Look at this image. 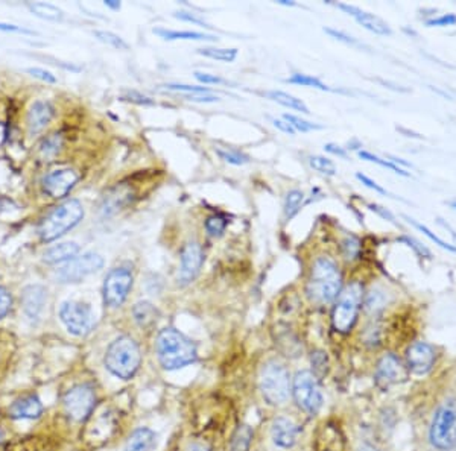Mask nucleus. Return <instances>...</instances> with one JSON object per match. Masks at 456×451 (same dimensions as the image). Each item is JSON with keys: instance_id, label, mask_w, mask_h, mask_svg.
<instances>
[{"instance_id": "f257e3e1", "label": "nucleus", "mask_w": 456, "mask_h": 451, "mask_svg": "<svg viewBox=\"0 0 456 451\" xmlns=\"http://www.w3.org/2000/svg\"><path fill=\"white\" fill-rule=\"evenodd\" d=\"M84 205L78 199H67L53 207L38 223L37 235L44 244L60 239L84 219Z\"/></svg>"}, {"instance_id": "f03ea898", "label": "nucleus", "mask_w": 456, "mask_h": 451, "mask_svg": "<svg viewBox=\"0 0 456 451\" xmlns=\"http://www.w3.org/2000/svg\"><path fill=\"white\" fill-rule=\"evenodd\" d=\"M342 289V277L338 264L329 257H318L312 266L310 280L307 283V296L316 304H327L339 296Z\"/></svg>"}, {"instance_id": "7ed1b4c3", "label": "nucleus", "mask_w": 456, "mask_h": 451, "mask_svg": "<svg viewBox=\"0 0 456 451\" xmlns=\"http://www.w3.org/2000/svg\"><path fill=\"white\" fill-rule=\"evenodd\" d=\"M157 354L164 369L175 371L194 364L196 360V346L177 330L164 328L157 337Z\"/></svg>"}, {"instance_id": "20e7f679", "label": "nucleus", "mask_w": 456, "mask_h": 451, "mask_svg": "<svg viewBox=\"0 0 456 451\" xmlns=\"http://www.w3.org/2000/svg\"><path fill=\"white\" fill-rule=\"evenodd\" d=\"M140 364V348L131 337L121 336L108 346L105 354V366L116 377L128 380L137 373Z\"/></svg>"}, {"instance_id": "39448f33", "label": "nucleus", "mask_w": 456, "mask_h": 451, "mask_svg": "<svg viewBox=\"0 0 456 451\" xmlns=\"http://www.w3.org/2000/svg\"><path fill=\"white\" fill-rule=\"evenodd\" d=\"M362 296V286L361 283H357V281L348 284L344 291H341L332 313V322L336 332L348 333L350 330L355 327L357 312L361 309Z\"/></svg>"}, {"instance_id": "423d86ee", "label": "nucleus", "mask_w": 456, "mask_h": 451, "mask_svg": "<svg viewBox=\"0 0 456 451\" xmlns=\"http://www.w3.org/2000/svg\"><path fill=\"white\" fill-rule=\"evenodd\" d=\"M430 442L438 450H450L456 445V401H446L439 407L430 425Z\"/></svg>"}, {"instance_id": "0eeeda50", "label": "nucleus", "mask_w": 456, "mask_h": 451, "mask_svg": "<svg viewBox=\"0 0 456 451\" xmlns=\"http://www.w3.org/2000/svg\"><path fill=\"white\" fill-rule=\"evenodd\" d=\"M260 389L269 405H283L289 397V373L278 361H268L260 375Z\"/></svg>"}, {"instance_id": "6e6552de", "label": "nucleus", "mask_w": 456, "mask_h": 451, "mask_svg": "<svg viewBox=\"0 0 456 451\" xmlns=\"http://www.w3.org/2000/svg\"><path fill=\"white\" fill-rule=\"evenodd\" d=\"M133 283H134L133 272L128 268L119 266V268L111 269L107 273L105 281H103V287H102L103 303H105V305H108L110 309L121 307L131 292Z\"/></svg>"}, {"instance_id": "1a4fd4ad", "label": "nucleus", "mask_w": 456, "mask_h": 451, "mask_svg": "<svg viewBox=\"0 0 456 451\" xmlns=\"http://www.w3.org/2000/svg\"><path fill=\"white\" fill-rule=\"evenodd\" d=\"M103 259L96 253H85L75 257L70 262L64 263L61 268L55 272V277L60 283H79L92 273L102 269Z\"/></svg>"}, {"instance_id": "9d476101", "label": "nucleus", "mask_w": 456, "mask_h": 451, "mask_svg": "<svg viewBox=\"0 0 456 451\" xmlns=\"http://www.w3.org/2000/svg\"><path fill=\"white\" fill-rule=\"evenodd\" d=\"M294 397L297 405L307 414H316L323 406V395L316 377L310 371H301L294 378Z\"/></svg>"}, {"instance_id": "9b49d317", "label": "nucleus", "mask_w": 456, "mask_h": 451, "mask_svg": "<svg viewBox=\"0 0 456 451\" xmlns=\"http://www.w3.org/2000/svg\"><path fill=\"white\" fill-rule=\"evenodd\" d=\"M60 318L69 330V333L75 336L89 334L94 325V315L90 305L78 301L62 303Z\"/></svg>"}, {"instance_id": "f8f14e48", "label": "nucleus", "mask_w": 456, "mask_h": 451, "mask_svg": "<svg viewBox=\"0 0 456 451\" xmlns=\"http://www.w3.org/2000/svg\"><path fill=\"white\" fill-rule=\"evenodd\" d=\"M204 263V253L196 240H189L184 244L180 255V268L177 281L180 286H187L201 272Z\"/></svg>"}, {"instance_id": "ddd939ff", "label": "nucleus", "mask_w": 456, "mask_h": 451, "mask_svg": "<svg viewBox=\"0 0 456 451\" xmlns=\"http://www.w3.org/2000/svg\"><path fill=\"white\" fill-rule=\"evenodd\" d=\"M96 395L94 391L87 384L75 386L64 395V407L66 414L75 421H84L92 414L94 407Z\"/></svg>"}, {"instance_id": "4468645a", "label": "nucleus", "mask_w": 456, "mask_h": 451, "mask_svg": "<svg viewBox=\"0 0 456 451\" xmlns=\"http://www.w3.org/2000/svg\"><path fill=\"white\" fill-rule=\"evenodd\" d=\"M78 181L79 175L74 169H57V171H52L43 178V190L51 198L61 199L69 195Z\"/></svg>"}, {"instance_id": "2eb2a0df", "label": "nucleus", "mask_w": 456, "mask_h": 451, "mask_svg": "<svg viewBox=\"0 0 456 451\" xmlns=\"http://www.w3.org/2000/svg\"><path fill=\"white\" fill-rule=\"evenodd\" d=\"M407 378V371L394 354H387L383 356L375 369V383L379 388L388 389L391 386L402 383Z\"/></svg>"}, {"instance_id": "dca6fc26", "label": "nucleus", "mask_w": 456, "mask_h": 451, "mask_svg": "<svg viewBox=\"0 0 456 451\" xmlns=\"http://www.w3.org/2000/svg\"><path fill=\"white\" fill-rule=\"evenodd\" d=\"M406 360L414 374H426L435 364V351L426 342H415L407 348Z\"/></svg>"}, {"instance_id": "f3484780", "label": "nucleus", "mask_w": 456, "mask_h": 451, "mask_svg": "<svg viewBox=\"0 0 456 451\" xmlns=\"http://www.w3.org/2000/svg\"><path fill=\"white\" fill-rule=\"evenodd\" d=\"M339 10L344 12H347L351 17H355V20L359 23V25L364 26L366 31L373 32L375 35H391V28L388 26L387 22H383L378 15H374L371 12H366L359 10L356 6L346 5V3H338Z\"/></svg>"}, {"instance_id": "a211bd4d", "label": "nucleus", "mask_w": 456, "mask_h": 451, "mask_svg": "<svg viewBox=\"0 0 456 451\" xmlns=\"http://www.w3.org/2000/svg\"><path fill=\"white\" fill-rule=\"evenodd\" d=\"M47 301V291L43 286L32 284L23 289L22 292V305L26 316L31 321H38L44 310Z\"/></svg>"}, {"instance_id": "6ab92c4d", "label": "nucleus", "mask_w": 456, "mask_h": 451, "mask_svg": "<svg viewBox=\"0 0 456 451\" xmlns=\"http://www.w3.org/2000/svg\"><path fill=\"white\" fill-rule=\"evenodd\" d=\"M53 107L49 102L37 101L31 105L28 116H26V125L29 135H37L42 133L44 128L51 124L53 117Z\"/></svg>"}, {"instance_id": "aec40b11", "label": "nucleus", "mask_w": 456, "mask_h": 451, "mask_svg": "<svg viewBox=\"0 0 456 451\" xmlns=\"http://www.w3.org/2000/svg\"><path fill=\"white\" fill-rule=\"evenodd\" d=\"M298 436V427L286 418H278L273 424V441L282 448H291Z\"/></svg>"}, {"instance_id": "412c9836", "label": "nucleus", "mask_w": 456, "mask_h": 451, "mask_svg": "<svg viewBox=\"0 0 456 451\" xmlns=\"http://www.w3.org/2000/svg\"><path fill=\"white\" fill-rule=\"evenodd\" d=\"M43 412V406L35 395H26L14 402L10 414L15 420H35Z\"/></svg>"}, {"instance_id": "4be33fe9", "label": "nucleus", "mask_w": 456, "mask_h": 451, "mask_svg": "<svg viewBox=\"0 0 456 451\" xmlns=\"http://www.w3.org/2000/svg\"><path fill=\"white\" fill-rule=\"evenodd\" d=\"M79 254V245L76 241H64V244L53 245L46 249L43 254V262L47 264H61L67 263Z\"/></svg>"}, {"instance_id": "5701e85b", "label": "nucleus", "mask_w": 456, "mask_h": 451, "mask_svg": "<svg viewBox=\"0 0 456 451\" xmlns=\"http://www.w3.org/2000/svg\"><path fill=\"white\" fill-rule=\"evenodd\" d=\"M154 34L160 38L167 40V42H175V40H192V42H218V37L204 34V32L196 31H174L166 28H155Z\"/></svg>"}, {"instance_id": "b1692460", "label": "nucleus", "mask_w": 456, "mask_h": 451, "mask_svg": "<svg viewBox=\"0 0 456 451\" xmlns=\"http://www.w3.org/2000/svg\"><path fill=\"white\" fill-rule=\"evenodd\" d=\"M155 445V434L149 429L135 430L126 442L125 451H152Z\"/></svg>"}, {"instance_id": "393cba45", "label": "nucleus", "mask_w": 456, "mask_h": 451, "mask_svg": "<svg viewBox=\"0 0 456 451\" xmlns=\"http://www.w3.org/2000/svg\"><path fill=\"white\" fill-rule=\"evenodd\" d=\"M267 96L271 101H274V102L280 103V105H283L286 108L300 111V112H303V114H310L309 107L306 105V103H304L301 99L295 98V96H292L289 93L280 92V90H273V92H268Z\"/></svg>"}, {"instance_id": "a878e982", "label": "nucleus", "mask_w": 456, "mask_h": 451, "mask_svg": "<svg viewBox=\"0 0 456 451\" xmlns=\"http://www.w3.org/2000/svg\"><path fill=\"white\" fill-rule=\"evenodd\" d=\"M28 8L32 14H35L37 17L43 19V20L61 22L64 19V12L60 10L58 6H55L52 3L34 2V3H28Z\"/></svg>"}, {"instance_id": "bb28decb", "label": "nucleus", "mask_w": 456, "mask_h": 451, "mask_svg": "<svg viewBox=\"0 0 456 451\" xmlns=\"http://www.w3.org/2000/svg\"><path fill=\"white\" fill-rule=\"evenodd\" d=\"M133 315H134V319L139 325L146 327V325L152 324V322L157 319V310L151 303L140 301V303H137L134 305Z\"/></svg>"}, {"instance_id": "cd10ccee", "label": "nucleus", "mask_w": 456, "mask_h": 451, "mask_svg": "<svg viewBox=\"0 0 456 451\" xmlns=\"http://www.w3.org/2000/svg\"><path fill=\"white\" fill-rule=\"evenodd\" d=\"M130 193L122 189H117L113 192V195L105 196V199H103V212H105V214L116 213L117 210H121L125 204L130 203Z\"/></svg>"}, {"instance_id": "c85d7f7f", "label": "nucleus", "mask_w": 456, "mask_h": 451, "mask_svg": "<svg viewBox=\"0 0 456 451\" xmlns=\"http://www.w3.org/2000/svg\"><path fill=\"white\" fill-rule=\"evenodd\" d=\"M198 53L210 60L233 62L237 58L239 52L237 49H223V47H203V49H198Z\"/></svg>"}, {"instance_id": "c756f323", "label": "nucleus", "mask_w": 456, "mask_h": 451, "mask_svg": "<svg viewBox=\"0 0 456 451\" xmlns=\"http://www.w3.org/2000/svg\"><path fill=\"white\" fill-rule=\"evenodd\" d=\"M303 201H304V193L301 190L287 192V195L285 198V205H283L285 217L287 221L292 219V217L300 212Z\"/></svg>"}, {"instance_id": "7c9ffc66", "label": "nucleus", "mask_w": 456, "mask_h": 451, "mask_svg": "<svg viewBox=\"0 0 456 451\" xmlns=\"http://www.w3.org/2000/svg\"><path fill=\"white\" fill-rule=\"evenodd\" d=\"M286 83L295 84V85H301V87H312V88H318V90L323 92H335L333 88L329 85H326L321 79L310 76V75H303V74H295L289 79H286Z\"/></svg>"}, {"instance_id": "2f4dec72", "label": "nucleus", "mask_w": 456, "mask_h": 451, "mask_svg": "<svg viewBox=\"0 0 456 451\" xmlns=\"http://www.w3.org/2000/svg\"><path fill=\"white\" fill-rule=\"evenodd\" d=\"M227 225H228V219L226 216L222 214H212L205 219V231L209 232L212 237H221L223 232L227 230Z\"/></svg>"}, {"instance_id": "473e14b6", "label": "nucleus", "mask_w": 456, "mask_h": 451, "mask_svg": "<svg viewBox=\"0 0 456 451\" xmlns=\"http://www.w3.org/2000/svg\"><path fill=\"white\" fill-rule=\"evenodd\" d=\"M61 148H62L61 134H52L42 143V146H40V154H42L43 158H53L61 151Z\"/></svg>"}, {"instance_id": "72a5a7b5", "label": "nucleus", "mask_w": 456, "mask_h": 451, "mask_svg": "<svg viewBox=\"0 0 456 451\" xmlns=\"http://www.w3.org/2000/svg\"><path fill=\"white\" fill-rule=\"evenodd\" d=\"M94 37L99 40V42L105 43L111 47H115V49L119 51H128L130 49V44H128L122 37L116 35L115 32H110V31H94Z\"/></svg>"}, {"instance_id": "f704fd0d", "label": "nucleus", "mask_w": 456, "mask_h": 451, "mask_svg": "<svg viewBox=\"0 0 456 451\" xmlns=\"http://www.w3.org/2000/svg\"><path fill=\"white\" fill-rule=\"evenodd\" d=\"M251 439H253V430L248 425L241 427L233 436V441H231L230 451H246L251 444Z\"/></svg>"}, {"instance_id": "c9c22d12", "label": "nucleus", "mask_w": 456, "mask_h": 451, "mask_svg": "<svg viewBox=\"0 0 456 451\" xmlns=\"http://www.w3.org/2000/svg\"><path fill=\"white\" fill-rule=\"evenodd\" d=\"M283 119L286 120L287 124H289L295 131H300V133H310V131H318V130H323V125L315 124V122H309V120H304L298 116H294V114H285Z\"/></svg>"}, {"instance_id": "e433bc0d", "label": "nucleus", "mask_w": 456, "mask_h": 451, "mask_svg": "<svg viewBox=\"0 0 456 451\" xmlns=\"http://www.w3.org/2000/svg\"><path fill=\"white\" fill-rule=\"evenodd\" d=\"M403 217H405V219H406L407 222H409V223L412 225V227H415V228H417L419 231H421L423 235L428 236V237H429L432 241H434V244H437L439 248L447 249V251H450V253H456V246H453V245H449V244H446L444 240H441V239H439V237H437V236L434 235V232H432V231H430V230L426 227V225H423V223L417 222V221L412 219V217H409V216H403Z\"/></svg>"}, {"instance_id": "4c0bfd02", "label": "nucleus", "mask_w": 456, "mask_h": 451, "mask_svg": "<svg viewBox=\"0 0 456 451\" xmlns=\"http://www.w3.org/2000/svg\"><path fill=\"white\" fill-rule=\"evenodd\" d=\"M342 255L346 257V260H356L361 253V241L356 236H347L342 240Z\"/></svg>"}, {"instance_id": "58836bf2", "label": "nucleus", "mask_w": 456, "mask_h": 451, "mask_svg": "<svg viewBox=\"0 0 456 451\" xmlns=\"http://www.w3.org/2000/svg\"><path fill=\"white\" fill-rule=\"evenodd\" d=\"M359 157H361L365 161H370V163H375V164H379L382 167H387V169H389V171H393V172H396L398 175H402V176H409V173L405 172L402 167L396 166L394 163H391V161H388V160H383V158H380L378 155H374V154H371V152L361 151V152H359Z\"/></svg>"}, {"instance_id": "ea45409f", "label": "nucleus", "mask_w": 456, "mask_h": 451, "mask_svg": "<svg viewBox=\"0 0 456 451\" xmlns=\"http://www.w3.org/2000/svg\"><path fill=\"white\" fill-rule=\"evenodd\" d=\"M309 164L315 169V171L321 172L324 175H329L333 176L336 175V166L332 160L321 157V155H314L309 158Z\"/></svg>"}, {"instance_id": "a19ab883", "label": "nucleus", "mask_w": 456, "mask_h": 451, "mask_svg": "<svg viewBox=\"0 0 456 451\" xmlns=\"http://www.w3.org/2000/svg\"><path fill=\"white\" fill-rule=\"evenodd\" d=\"M216 154H218L223 161H227V163L235 166H244L246 163H250V158L233 149H216Z\"/></svg>"}, {"instance_id": "79ce46f5", "label": "nucleus", "mask_w": 456, "mask_h": 451, "mask_svg": "<svg viewBox=\"0 0 456 451\" xmlns=\"http://www.w3.org/2000/svg\"><path fill=\"white\" fill-rule=\"evenodd\" d=\"M166 90L169 92H177L186 94H196V93H213L210 88L207 87H198V85H187V84H167L164 85Z\"/></svg>"}, {"instance_id": "37998d69", "label": "nucleus", "mask_w": 456, "mask_h": 451, "mask_svg": "<svg viewBox=\"0 0 456 451\" xmlns=\"http://www.w3.org/2000/svg\"><path fill=\"white\" fill-rule=\"evenodd\" d=\"M324 32H326V34H329L332 38L338 40V42L346 43V44H348V46H353V47H362V49H364V47H366L364 43L359 42L357 38L351 37V35L346 34V32H342V31L333 29V28H326V29H324Z\"/></svg>"}, {"instance_id": "c03bdc74", "label": "nucleus", "mask_w": 456, "mask_h": 451, "mask_svg": "<svg viewBox=\"0 0 456 451\" xmlns=\"http://www.w3.org/2000/svg\"><path fill=\"white\" fill-rule=\"evenodd\" d=\"M174 17L178 19L181 22H187V23H195V25L199 26H204V28H210L209 23H207L201 15L195 14V12H190V11H177L174 12Z\"/></svg>"}, {"instance_id": "a18cd8bd", "label": "nucleus", "mask_w": 456, "mask_h": 451, "mask_svg": "<svg viewBox=\"0 0 456 451\" xmlns=\"http://www.w3.org/2000/svg\"><path fill=\"white\" fill-rule=\"evenodd\" d=\"M456 25V15L455 14H444V15H439V17L435 19H430L426 22V26L429 28H434V26H455Z\"/></svg>"}, {"instance_id": "49530a36", "label": "nucleus", "mask_w": 456, "mask_h": 451, "mask_svg": "<svg viewBox=\"0 0 456 451\" xmlns=\"http://www.w3.org/2000/svg\"><path fill=\"white\" fill-rule=\"evenodd\" d=\"M195 78L205 85H219V84H228V80L218 75H212V74H204V71H195Z\"/></svg>"}, {"instance_id": "de8ad7c7", "label": "nucleus", "mask_w": 456, "mask_h": 451, "mask_svg": "<svg viewBox=\"0 0 456 451\" xmlns=\"http://www.w3.org/2000/svg\"><path fill=\"white\" fill-rule=\"evenodd\" d=\"M28 74L31 76H34L40 80H43V83H47V84H55L57 83V78H55L53 74H51V71H47L44 69H40V67H32V69H28L26 70Z\"/></svg>"}, {"instance_id": "09e8293b", "label": "nucleus", "mask_w": 456, "mask_h": 451, "mask_svg": "<svg viewBox=\"0 0 456 451\" xmlns=\"http://www.w3.org/2000/svg\"><path fill=\"white\" fill-rule=\"evenodd\" d=\"M11 305H12V300L10 292H8L6 289L0 287V319L8 315V312L11 310Z\"/></svg>"}, {"instance_id": "8fccbe9b", "label": "nucleus", "mask_w": 456, "mask_h": 451, "mask_svg": "<svg viewBox=\"0 0 456 451\" xmlns=\"http://www.w3.org/2000/svg\"><path fill=\"white\" fill-rule=\"evenodd\" d=\"M124 99L134 102V103H139V105H154L155 103L151 98H148V96L137 93V92H126L124 94Z\"/></svg>"}, {"instance_id": "3c124183", "label": "nucleus", "mask_w": 456, "mask_h": 451, "mask_svg": "<svg viewBox=\"0 0 456 451\" xmlns=\"http://www.w3.org/2000/svg\"><path fill=\"white\" fill-rule=\"evenodd\" d=\"M356 178H357L359 181H361V182L364 184V186H366L368 189H371V190H374V192H378V193H380V195H388V192H387L385 189H383L382 186H379V184L375 182V181H373L371 178H368L366 175L356 173Z\"/></svg>"}, {"instance_id": "603ef678", "label": "nucleus", "mask_w": 456, "mask_h": 451, "mask_svg": "<svg viewBox=\"0 0 456 451\" xmlns=\"http://www.w3.org/2000/svg\"><path fill=\"white\" fill-rule=\"evenodd\" d=\"M0 31H2V32H15V34L35 35L34 31L22 28V26H17V25H12V23H5V22H0Z\"/></svg>"}, {"instance_id": "864d4df0", "label": "nucleus", "mask_w": 456, "mask_h": 451, "mask_svg": "<svg viewBox=\"0 0 456 451\" xmlns=\"http://www.w3.org/2000/svg\"><path fill=\"white\" fill-rule=\"evenodd\" d=\"M400 241H405V244L409 245L411 248L415 249V253H417L419 255H423V257H430V253H429V249L423 246L421 244H419L417 240H414L411 237H400Z\"/></svg>"}, {"instance_id": "5fc2aeb1", "label": "nucleus", "mask_w": 456, "mask_h": 451, "mask_svg": "<svg viewBox=\"0 0 456 451\" xmlns=\"http://www.w3.org/2000/svg\"><path fill=\"white\" fill-rule=\"evenodd\" d=\"M271 122H273V125L277 128V130H280L282 133L289 134V135H295V130L289 124L286 122L285 119H271Z\"/></svg>"}, {"instance_id": "6e6d98bb", "label": "nucleus", "mask_w": 456, "mask_h": 451, "mask_svg": "<svg viewBox=\"0 0 456 451\" xmlns=\"http://www.w3.org/2000/svg\"><path fill=\"white\" fill-rule=\"evenodd\" d=\"M368 207H370L371 210H373V212H375V213H378L379 216H382L383 219H387V221H389V222L396 223V219H394L393 213H389V212L387 210V208H383V207H380V205H378V204H370V205H368Z\"/></svg>"}, {"instance_id": "4d7b16f0", "label": "nucleus", "mask_w": 456, "mask_h": 451, "mask_svg": "<svg viewBox=\"0 0 456 451\" xmlns=\"http://www.w3.org/2000/svg\"><path fill=\"white\" fill-rule=\"evenodd\" d=\"M312 365L315 366V369H323L324 365H327V356L324 352H315L314 356H312Z\"/></svg>"}, {"instance_id": "13d9d810", "label": "nucleus", "mask_w": 456, "mask_h": 451, "mask_svg": "<svg viewBox=\"0 0 456 451\" xmlns=\"http://www.w3.org/2000/svg\"><path fill=\"white\" fill-rule=\"evenodd\" d=\"M324 149H326L327 152H330V154H333V155H338V157H341V158H347V152H346V149L341 148V146H338V144H335V143L326 144Z\"/></svg>"}, {"instance_id": "bf43d9fd", "label": "nucleus", "mask_w": 456, "mask_h": 451, "mask_svg": "<svg viewBox=\"0 0 456 451\" xmlns=\"http://www.w3.org/2000/svg\"><path fill=\"white\" fill-rule=\"evenodd\" d=\"M103 3H105V6L110 8V10H113V11H119V10H121V6H122L121 2H117V0H105Z\"/></svg>"}, {"instance_id": "052dcab7", "label": "nucleus", "mask_w": 456, "mask_h": 451, "mask_svg": "<svg viewBox=\"0 0 456 451\" xmlns=\"http://www.w3.org/2000/svg\"><path fill=\"white\" fill-rule=\"evenodd\" d=\"M438 223H439V225H443V227H444L447 231L450 232L452 237H453V239H455V241H456V231H455V230L450 227V225H449V223H446V222L441 219V217H439V219H438Z\"/></svg>"}, {"instance_id": "680f3d73", "label": "nucleus", "mask_w": 456, "mask_h": 451, "mask_svg": "<svg viewBox=\"0 0 456 451\" xmlns=\"http://www.w3.org/2000/svg\"><path fill=\"white\" fill-rule=\"evenodd\" d=\"M277 3L278 5H283V6H295V5H297L295 2H289V0H278Z\"/></svg>"}, {"instance_id": "e2e57ef3", "label": "nucleus", "mask_w": 456, "mask_h": 451, "mask_svg": "<svg viewBox=\"0 0 456 451\" xmlns=\"http://www.w3.org/2000/svg\"><path fill=\"white\" fill-rule=\"evenodd\" d=\"M192 451H210V448H207L204 445H195L194 448H192Z\"/></svg>"}, {"instance_id": "0e129e2a", "label": "nucleus", "mask_w": 456, "mask_h": 451, "mask_svg": "<svg viewBox=\"0 0 456 451\" xmlns=\"http://www.w3.org/2000/svg\"><path fill=\"white\" fill-rule=\"evenodd\" d=\"M361 451H379L378 448H374V447H371V445H364L362 448H361Z\"/></svg>"}, {"instance_id": "69168bd1", "label": "nucleus", "mask_w": 456, "mask_h": 451, "mask_svg": "<svg viewBox=\"0 0 456 451\" xmlns=\"http://www.w3.org/2000/svg\"><path fill=\"white\" fill-rule=\"evenodd\" d=\"M449 205L453 208V210H456V201H452V203H449Z\"/></svg>"}, {"instance_id": "338daca9", "label": "nucleus", "mask_w": 456, "mask_h": 451, "mask_svg": "<svg viewBox=\"0 0 456 451\" xmlns=\"http://www.w3.org/2000/svg\"><path fill=\"white\" fill-rule=\"evenodd\" d=\"M0 442H2V433H0Z\"/></svg>"}]
</instances>
